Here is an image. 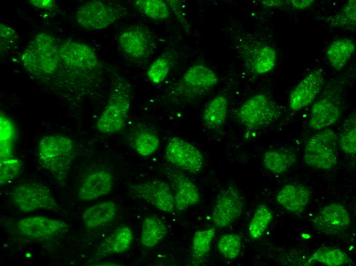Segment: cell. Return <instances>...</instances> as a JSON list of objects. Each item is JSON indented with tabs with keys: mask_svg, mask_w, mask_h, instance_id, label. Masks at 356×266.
I'll use <instances>...</instances> for the list:
<instances>
[{
	"mask_svg": "<svg viewBox=\"0 0 356 266\" xmlns=\"http://www.w3.org/2000/svg\"><path fill=\"white\" fill-rule=\"evenodd\" d=\"M218 81L216 73L208 66L194 64L187 69L162 98L170 103H189L209 92Z\"/></svg>",
	"mask_w": 356,
	"mask_h": 266,
	"instance_id": "6da1fadb",
	"label": "cell"
},
{
	"mask_svg": "<svg viewBox=\"0 0 356 266\" xmlns=\"http://www.w3.org/2000/svg\"><path fill=\"white\" fill-rule=\"evenodd\" d=\"M132 88L124 77H117L110 93L107 103L99 117L96 127L101 133L115 134L125 126L130 112Z\"/></svg>",
	"mask_w": 356,
	"mask_h": 266,
	"instance_id": "7a4b0ae2",
	"label": "cell"
},
{
	"mask_svg": "<svg viewBox=\"0 0 356 266\" xmlns=\"http://www.w3.org/2000/svg\"><path fill=\"white\" fill-rule=\"evenodd\" d=\"M37 149L41 165L56 179H65L75 156L71 139L62 135H47L40 140Z\"/></svg>",
	"mask_w": 356,
	"mask_h": 266,
	"instance_id": "3957f363",
	"label": "cell"
},
{
	"mask_svg": "<svg viewBox=\"0 0 356 266\" xmlns=\"http://www.w3.org/2000/svg\"><path fill=\"white\" fill-rule=\"evenodd\" d=\"M55 38L47 33L35 35L25 49L21 61L25 69L35 75L53 73L60 59Z\"/></svg>",
	"mask_w": 356,
	"mask_h": 266,
	"instance_id": "277c9868",
	"label": "cell"
},
{
	"mask_svg": "<svg viewBox=\"0 0 356 266\" xmlns=\"http://www.w3.org/2000/svg\"><path fill=\"white\" fill-rule=\"evenodd\" d=\"M281 114L279 106L272 98L259 93L247 99L236 110L235 117L243 126L254 130L273 123Z\"/></svg>",
	"mask_w": 356,
	"mask_h": 266,
	"instance_id": "5b68a950",
	"label": "cell"
},
{
	"mask_svg": "<svg viewBox=\"0 0 356 266\" xmlns=\"http://www.w3.org/2000/svg\"><path fill=\"white\" fill-rule=\"evenodd\" d=\"M127 12L126 7L116 3L91 1L78 9L76 19L79 25L86 30H100L121 19Z\"/></svg>",
	"mask_w": 356,
	"mask_h": 266,
	"instance_id": "8992f818",
	"label": "cell"
},
{
	"mask_svg": "<svg viewBox=\"0 0 356 266\" xmlns=\"http://www.w3.org/2000/svg\"><path fill=\"white\" fill-rule=\"evenodd\" d=\"M338 138L331 129L321 130L307 141L303 160L308 166L321 170H329L338 162Z\"/></svg>",
	"mask_w": 356,
	"mask_h": 266,
	"instance_id": "52a82bcc",
	"label": "cell"
},
{
	"mask_svg": "<svg viewBox=\"0 0 356 266\" xmlns=\"http://www.w3.org/2000/svg\"><path fill=\"white\" fill-rule=\"evenodd\" d=\"M118 42L123 53L135 61L149 58L154 52L157 45L152 32L141 24L125 27L120 33Z\"/></svg>",
	"mask_w": 356,
	"mask_h": 266,
	"instance_id": "ba28073f",
	"label": "cell"
},
{
	"mask_svg": "<svg viewBox=\"0 0 356 266\" xmlns=\"http://www.w3.org/2000/svg\"><path fill=\"white\" fill-rule=\"evenodd\" d=\"M164 158L175 167L194 174L200 172L205 164L204 156L199 149L179 137H173L168 140Z\"/></svg>",
	"mask_w": 356,
	"mask_h": 266,
	"instance_id": "9c48e42d",
	"label": "cell"
},
{
	"mask_svg": "<svg viewBox=\"0 0 356 266\" xmlns=\"http://www.w3.org/2000/svg\"><path fill=\"white\" fill-rule=\"evenodd\" d=\"M11 197L14 204L23 212L59 209L50 191L45 186L35 183L19 184L13 188Z\"/></svg>",
	"mask_w": 356,
	"mask_h": 266,
	"instance_id": "30bf717a",
	"label": "cell"
},
{
	"mask_svg": "<svg viewBox=\"0 0 356 266\" xmlns=\"http://www.w3.org/2000/svg\"><path fill=\"white\" fill-rule=\"evenodd\" d=\"M245 203L239 189L235 186L226 187L217 195L214 204L211 219L219 228H226L242 215Z\"/></svg>",
	"mask_w": 356,
	"mask_h": 266,
	"instance_id": "8fae6325",
	"label": "cell"
},
{
	"mask_svg": "<svg viewBox=\"0 0 356 266\" xmlns=\"http://www.w3.org/2000/svg\"><path fill=\"white\" fill-rule=\"evenodd\" d=\"M130 194L144 200L161 211L170 213L175 208L173 191L160 179H151L131 185Z\"/></svg>",
	"mask_w": 356,
	"mask_h": 266,
	"instance_id": "7c38bea8",
	"label": "cell"
},
{
	"mask_svg": "<svg viewBox=\"0 0 356 266\" xmlns=\"http://www.w3.org/2000/svg\"><path fill=\"white\" fill-rule=\"evenodd\" d=\"M350 221L348 211L339 203H331L323 207L312 219L315 228L326 235H335L344 231Z\"/></svg>",
	"mask_w": 356,
	"mask_h": 266,
	"instance_id": "4fadbf2b",
	"label": "cell"
},
{
	"mask_svg": "<svg viewBox=\"0 0 356 266\" xmlns=\"http://www.w3.org/2000/svg\"><path fill=\"white\" fill-rule=\"evenodd\" d=\"M324 81L321 69L308 73L292 90L289 97V106L293 111H298L310 105L321 92Z\"/></svg>",
	"mask_w": 356,
	"mask_h": 266,
	"instance_id": "5bb4252c",
	"label": "cell"
},
{
	"mask_svg": "<svg viewBox=\"0 0 356 266\" xmlns=\"http://www.w3.org/2000/svg\"><path fill=\"white\" fill-rule=\"evenodd\" d=\"M60 59L67 65L85 72H94L99 65L97 54L89 46L66 41L59 47Z\"/></svg>",
	"mask_w": 356,
	"mask_h": 266,
	"instance_id": "9a60e30c",
	"label": "cell"
},
{
	"mask_svg": "<svg viewBox=\"0 0 356 266\" xmlns=\"http://www.w3.org/2000/svg\"><path fill=\"white\" fill-rule=\"evenodd\" d=\"M16 227L23 235L32 238H50L62 233L68 225L62 220L43 216H33L18 221Z\"/></svg>",
	"mask_w": 356,
	"mask_h": 266,
	"instance_id": "2e32d148",
	"label": "cell"
},
{
	"mask_svg": "<svg viewBox=\"0 0 356 266\" xmlns=\"http://www.w3.org/2000/svg\"><path fill=\"white\" fill-rule=\"evenodd\" d=\"M239 51L245 63L252 72L258 75L272 71L277 62L275 50L270 45L253 42L242 46Z\"/></svg>",
	"mask_w": 356,
	"mask_h": 266,
	"instance_id": "e0dca14e",
	"label": "cell"
},
{
	"mask_svg": "<svg viewBox=\"0 0 356 266\" xmlns=\"http://www.w3.org/2000/svg\"><path fill=\"white\" fill-rule=\"evenodd\" d=\"M114 186L112 174L104 169L90 172L82 180L78 189L79 198L87 202L95 200L109 194Z\"/></svg>",
	"mask_w": 356,
	"mask_h": 266,
	"instance_id": "ac0fdd59",
	"label": "cell"
},
{
	"mask_svg": "<svg viewBox=\"0 0 356 266\" xmlns=\"http://www.w3.org/2000/svg\"><path fill=\"white\" fill-rule=\"evenodd\" d=\"M167 174L173 189L175 209L183 211L198 203L199 190L188 177L177 171H170Z\"/></svg>",
	"mask_w": 356,
	"mask_h": 266,
	"instance_id": "d6986e66",
	"label": "cell"
},
{
	"mask_svg": "<svg viewBox=\"0 0 356 266\" xmlns=\"http://www.w3.org/2000/svg\"><path fill=\"white\" fill-rule=\"evenodd\" d=\"M342 115V107L338 99L324 97L313 105L309 125L313 129L322 130L335 124Z\"/></svg>",
	"mask_w": 356,
	"mask_h": 266,
	"instance_id": "ffe728a7",
	"label": "cell"
},
{
	"mask_svg": "<svg viewBox=\"0 0 356 266\" xmlns=\"http://www.w3.org/2000/svg\"><path fill=\"white\" fill-rule=\"evenodd\" d=\"M311 196L312 192L307 187L298 183H290L279 191L276 200L287 212L300 214L306 210Z\"/></svg>",
	"mask_w": 356,
	"mask_h": 266,
	"instance_id": "44dd1931",
	"label": "cell"
},
{
	"mask_svg": "<svg viewBox=\"0 0 356 266\" xmlns=\"http://www.w3.org/2000/svg\"><path fill=\"white\" fill-rule=\"evenodd\" d=\"M133 232L130 228L122 226L106 238L98 248L97 255L102 257L127 251L132 243Z\"/></svg>",
	"mask_w": 356,
	"mask_h": 266,
	"instance_id": "7402d4cb",
	"label": "cell"
},
{
	"mask_svg": "<svg viewBox=\"0 0 356 266\" xmlns=\"http://www.w3.org/2000/svg\"><path fill=\"white\" fill-rule=\"evenodd\" d=\"M229 101L223 94H219L212 98L206 105L202 116L205 126L210 129L222 126L227 120Z\"/></svg>",
	"mask_w": 356,
	"mask_h": 266,
	"instance_id": "603a6c76",
	"label": "cell"
},
{
	"mask_svg": "<svg viewBox=\"0 0 356 266\" xmlns=\"http://www.w3.org/2000/svg\"><path fill=\"white\" fill-rule=\"evenodd\" d=\"M297 157L287 149H272L266 150L262 157L264 168L270 172L283 174L288 171L296 163Z\"/></svg>",
	"mask_w": 356,
	"mask_h": 266,
	"instance_id": "cb8c5ba5",
	"label": "cell"
},
{
	"mask_svg": "<svg viewBox=\"0 0 356 266\" xmlns=\"http://www.w3.org/2000/svg\"><path fill=\"white\" fill-rule=\"evenodd\" d=\"M117 212V206L113 202H101L88 207L83 212L82 221L87 228H96L113 220Z\"/></svg>",
	"mask_w": 356,
	"mask_h": 266,
	"instance_id": "d4e9b609",
	"label": "cell"
},
{
	"mask_svg": "<svg viewBox=\"0 0 356 266\" xmlns=\"http://www.w3.org/2000/svg\"><path fill=\"white\" fill-rule=\"evenodd\" d=\"M355 49V43L352 39H339L328 45L326 51V56L333 69L341 70L348 63Z\"/></svg>",
	"mask_w": 356,
	"mask_h": 266,
	"instance_id": "484cf974",
	"label": "cell"
},
{
	"mask_svg": "<svg viewBox=\"0 0 356 266\" xmlns=\"http://www.w3.org/2000/svg\"><path fill=\"white\" fill-rule=\"evenodd\" d=\"M130 146L140 156L148 157L154 154L160 145L158 136L148 128L142 127L132 131L129 137Z\"/></svg>",
	"mask_w": 356,
	"mask_h": 266,
	"instance_id": "4316f807",
	"label": "cell"
},
{
	"mask_svg": "<svg viewBox=\"0 0 356 266\" xmlns=\"http://www.w3.org/2000/svg\"><path fill=\"white\" fill-rule=\"evenodd\" d=\"M167 233V227L160 218L148 216L142 223L140 242L144 247L153 248L163 240Z\"/></svg>",
	"mask_w": 356,
	"mask_h": 266,
	"instance_id": "83f0119b",
	"label": "cell"
},
{
	"mask_svg": "<svg viewBox=\"0 0 356 266\" xmlns=\"http://www.w3.org/2000/svg\"><path fill=\"white\" fill-rule=\"evenodd\" d=\"M320 263L327 266L349 265L351 260L343 250L338 248L321 247L315 251L306 261V265Z\"/></svg>",
	"mask_w": 356,
	"mask_h": 266,
	"instance_id": "f1b7e54d",
	"label": "cell"
},
{
	"mask_svg": "<svg viewBox=\"0 0 356 266\" xmlns=\"http://www.w3.org/2000/svg\"><path fill=\"white\" fill-rule=\"evenodd\" d=\"M16 132L12 121L6 115L0 117V162L14 158L13 150Z\"/></svg>",
	"mask_w": 356,
	"mask_h": 266,
	"instance_id": "f546056e",
	"label": "cell"
},
{
	"mask_svg": "<svg viewBox=\"0 0 356 266\" xmlns=\"http://www.w3.org/2000/svg\"><path fill=\"white\" fill-rule=\"evenodd\" d=\"M216 230L210 228L196 231L192 237L191 254L196 260L201 262L208 255Z\"/></svg>",
	"mask_w": 356,
	"mask_h": 266,
	"instance_id": "4dcf8cb0",
	"label": "cell"
},
{
	"mask_svg": "<svg viewBox=\"0 0 356 266\" xmlns=\"http://www.w3.org/2000/svg\"><path fill=\"white\" fill-rule=\"evenodd\" d=\"M273 214L264 204L257 206L248 226L249 236L253 239L261 237L272 222Z\"/></svg>",
	"mask_w": 356,
	"mask_h": 266,
	"instance_id": "1f68e13d",
	"label": "cell"
},
{
	"mask_svg": "<svg viewBox=\"0 0 356 266\" xmlns=\"http://www.w3.org/2000/svg\"><path fill=\"white\" fill-rule=\"evenodd\" d=\"M134 5L140 12L153 20H165L170 16V9L164 1L137 0L134 1Z\"/></svg>",
	"mask_w": 356,
	"mask_h": 266,
	"instance_id": "d6a6232c",
	"label": "cell"
},
{
	"mask_svg": "<svg viewBox=\"0 0 356 266\" xmlns=\"http://www.w3.org/2000/svg\"><path fill=\"white\" fill-rule=\"evenodd\" d=\"M327 23L333 27L354 31L356 21V1L349 0L337 14L326 19Z\"/></svg>",
	"mask_w": 356,
	"mask_h": 266,
	"instance_id": "836d02e7",
	"label": "cell"
},
{
	"mask_svg": "<svg viewBox=\"0 0 356 266\" xmlns=\"http://www.w3.org/2000/svg\"><path fill=\"white\" fill-rule=\"evenodd\" d=\"M338 138V145L344 152L354 155L356 152L355 115L352 114L345 120Z\"/></svg>",
	"mask_w": 356,
	"mask_h": 266,
	"instance_id": "e575fe53",
	"label": "cell"
},
{
	"mask_svg": "<svg viewBox=\"0 0 356 266\" xmlns=\"http://www.w3.org/2000/svg\"><path fill=\"white\" fill-rule=\"evenodd\" d=\"M242 240L240 236L236 233L222 234L217 242V249L225 258L233 260L239 255L241 249Z\"/></svg>",
	"mask_w": 356,
	"mask_h": 266,
	"instance_id": "d590c367",
	"label": "cell"
},
{
	"mask_svg": "<svg viewBox=\"0 0 356 266\" xmlns=\"http://www.w3.org/2000/svg\"><path fill=\"white\" fill-rule=\"evenodd\" d=\"M171 66V62L168 56L161 55L149 65L146 73L147 76L152 83L159 84L167 78Z\"/></svg>",
	"mask_w": 356,
	"mask_h": 266,
	"instance_id": "8d00e7d4",
	"label": "cell"
},
{
	"mask_svg": "<svg viewBox=\"0 0 356 266\" xmlns=\"http://www.w3.org/2000/svg\"><path fill=\"white\" fill-rule=\"evenodd\" d=\"M21 164L16 158L0 162V184L4 185L15 179L20 173Z\"/></svg>",
	"mask_w": 356,
	"mask_h": 266,
	"instance_id": "74e56055",
	"label": "cell"
},
{
	"mask_svg": "<svg viewBox=\"0 0 356 266\" xmlns=\"http://www.w3.org/2000/svg\"><path fill=\"white\" fill-rule=\"evenodd\" d=\"M1 50L12 48L17 42L18 36L11 27L1 24Z\"/></svg>",
	"mask_w": 356,
	"mask_h": 266,
	"instance_id": "f35d334b",
	"label": "cell"
},
{
	"mask_svg": "<svg viewBox=\"0 0 356 266\" xmlns=\"http://www.w3.org/2000/svg\"><path fill=\"white\" fill-rule=\"evenodd\" d=\"M170 10L173 12L179 21L186 30H188V25L185 14L180 1H166Z\"/></svg>",
	"mask_w": 356,
	"mask_h": 266,
	"instance_id": "ab89813d",
	"label": "cell"
},
{
	"mask_svg": "<svg viewBox=\"0 0 356 266\" xmlns=\"http://www.w3.org/2000/svg\"><path fill=\"white\" fill-rule=\"evenodd\" d=\"M288 2L292 8L296 10L309 8L314 3V1L313 0H291Z\"/></svg>",
	"mask_w": 356,
	"mask_h": 266,
	"instance_id": "60d3db41",
	"label": "cell"
},
{
	"mask_svg": "<svg viewBox=\"0 0 356 266\" xmlns=\"http://www.w3.org/2000/svg\"><path fill=\"white\" fill-rule=\"evenodd\" d=\"M262 7L265 8H277L282 7L285 4L281 1H262L261 2Z\"/></svg>",
	"mask_w": 356,
	"mask_h": 266,
	"instance_id": "b9f144b4",
	"label": "cell"
},
{
	"mask_svg": "<svg viewBox=\"0 0 356 266\" xmlns=\"http://www.w3.org/2000/svg\"><path fill=\"white\" fill-rule=\"evenodd\" d=\"M30 3L36 7L47 9L51 8L54 4V2L51 0L31 1Z\"/></svg>",
	"mask_w": 356,
	"mask_h": 266,
	"instance_id": "7bdbcfd3",
	"label": "cell"
}]
</instances>
